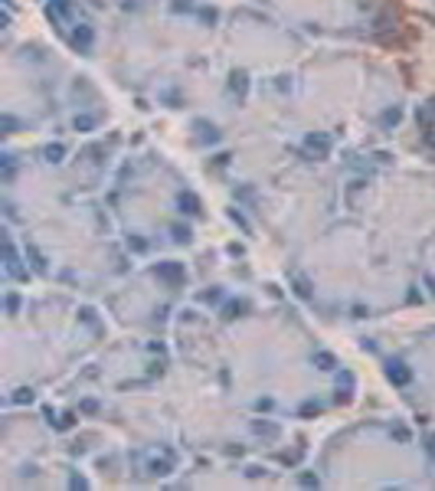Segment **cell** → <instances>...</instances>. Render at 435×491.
Instances as JSON below:
<instances>
[{
  "label": "cell",
  "mask_w": 435,
  "mask_h": 491,
  "mask_svg": "<svg viewBox=\"0 0 435 491\" xmlns=\"http://www.w3.org/2000/svg\"><path fill=\"white\" fill-rule=\"evenodd\" d=\"M386 377H390L396 386H406V383L412 380V370H409L402 360H390V364H386Z\"/></svg>",
  "instance_id": "6da1fadb"
},
{
  "label": "cell",
  "mask_w": 435,
  "mask_h": 491,
  "mask_svg": "<svg viewBox=\"0 0 435 491\" xmlns=\"http://www.w3.org/2000/svg\"><path fill=\"white\" fill-rule=\"evenodd\" d=\"M161 279H167V282H183V265L180 262H157V269H154Z\"/></svg>",
  "instance_id": "7a4b0ae2"
},
{
  "label": "cell",
  "mask_w": 435,
  "mask_h": 491,
  "mask_svg": "<svg viewBox=\"0 0 435 491\" xmlns=\"http://www.w3.org/2000/svg\"><path fill=\"white\" fill-rule=\"evenodd\" d=\"M75 46H79L82 53H89V46H92V30L89 27H75Z\"/></svg>",
  "instance_id": "3957f363"
},
{
  "label": "cell",
  "mask_w": 435,
  "mask_h": 491,
  "mask_svg": "<svg viewBox=\"0 0 435 491\" xmlns=\"http://www.w3.org/2000/svg\"><path fill=\"white\" fill-rule=\"evenodd\" d=\"M180 210L183 213H200V200L193 193H180Z\"/></svg>",
  "instance_id": "277c9868"
},
{
  "label": "cell",
  "mask_w": 435,
  "mask_h": 491,
  "mask_svg": "<svg viewBox=\"0 0 435 491\" xmlns=\"http://www.w3.org/2000/svg\"><path fill=\"white\" fill-rule=\"evenodd\" d=\"M147 472L161 478V475H167V472H170V462H167V458H151V465H147Z\"/></svg>",
  "instance_id": "5b68a950"
},
{
  "label": "cell",
  "mask_w": 435,
  "mask_h": 491,
  "mask_svg": "<svg viewBox=\"0 0 435 491\" xmlns=\"http://www.w3.org/2000/svg\"><path fill=\"white\" fill-rule=\"evenodd\" d=\"M252 429L259 432V436H265V439H275V436H278V426H272V422H252Z\"/></svg>",
  "instance_id": "8992f818"
},
{
  "label": "cell",
  "mask_w": 435,
  "mask_h": 491,
  "mask_svg": "<svg viewBox=\"0 0 435 491\" xmlns=\"http://www.w3.org/2000/svg\"><path fill=\"white\" fill-rule=\"evenodd\" d=\"M27 252H30V259H33V269H36V272L43 275V272H46V262H43V255H39L36 249H33V246H27Z\"/></svg>",
  "instance_id": "52a82bcc"
},
{
  "label": "cell",
  "mask_w": 435,
  "mask_h": 491,
  "mask_svg": "<svg viewBox=\"0 0 435 491\" xmlns=\"http://www.w3.org/2000/svg\"><path fill=\"white\" fill-rule=\"evenodd\" d=\"M308 147H311V151L317 147V154H327V138H321V135H317V138H308Z\"/></svg>",
  "instance_id": "ba28073f"
},
{
  "label": "cell",
  "mask_w": 435,
  "mask_h": 491,
  "mask_svg": "<svg viewBox=\"0 0 435 491\" xmlns=\"http://www.w3.org/2000/svg\"><path fill=\"white\" fill-rule=\"evenodd\" d=\"M69 13V10H72V3H69V0H53V3H49V13Z\"/></svg>",
  "instance_id": "9c48e42d"
},
{
  "label": "cell",
  "mask_w": 435,
  "mask_h": 491,
  "mask_svg": "<svg viewBox=\"0 0 435 491\" xmlns=\"http://www.w3.org/2000/svg\"><path fill=\"white\" fill-rule=\"evenodd\" d=\"M314 360L321 364V370H331V367H334V357H331V354H317Z\"/></svg>",
  "instance_id": "30bf717a"
},
{
  "label": "cell",
  "mask_w": 435,
  "mask_h": 491,
  "mask_svg": "<svg viewBox=\"0 0 435 491\" xmlns=\"http://www.w3.org/2000/svg\"><path fill=\"white\" fill-rule=\"evenodd\" d=\"M63 157V147L56 144V147H46V161H59Z\"/></svg>",
  "instance_id": "8fae6325"
},
{
  "label": "cell",
  "mask_w": 435,
  "mask_h": 491,
  "mask_svg": "<svg viewBox=\"0 0 435 491\" xmlns=\"http://www.w3.org/2000/svg\"><path fill=\"white\" fill-rule=\"evenodd\" d=\"M173 239L177 243H190V229H173Z\"/></svg>",
  "instance_id": "7c38bea8"
},
{
  "label": "cell",
  "mask_w": 435,
  "mask_h": 491,
  "mask_svg": "<svg viewBox=\"0 0 435 491\" xmlns=\"http://www.w3.org/2000/svg\"><path fill=\"white\" fill-rule=\"evenodd\" d=\"M426 452H429V458H435V436L426 439Z\"/></svg>",
  "instance_id": "4fadbf2b"
},
{
  "label": "cell",
  "mask_w": 435,
  "mask_h": 491,
  "mask_svg": "<svg viewBox=\"0 0 435 491\" xmlns=\"http://www.w3.org/2000/svg\"><path fill=\"white\" fill-rule=\"evenodd\" d=\"M239 311H242V305H229V308H226V318H236Z\"/></svg>",
  "instance_id": "5bb4252c"
},
{
  "label": "cell",
  "mask_w": 435,
  "mask_h": 491,
  "mask_svg": "<svg viewBox=\"0 0 435 491\" xmlns=\"http://www.w3.org/2000/svg\"><path fill=\"white\" fill-rule=\"evenodd\" d=\"M75 128H92V118H75Z\"/></svg>",
  "instance_id": "9a60e30c"
}]
</instances>
